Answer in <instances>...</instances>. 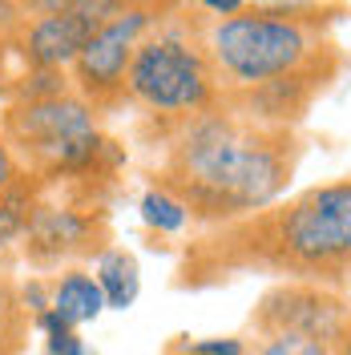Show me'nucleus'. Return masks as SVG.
<instances>
[{
    "instance_id": "15",
    "label": "nucleus",
    "mask_w": 351,
    "mask_h": 355,
    "mask_svg": "<svg viewBox=\"0 0 351 355\" xmlns=\"http://www.w3.org/2000/svg\"><path fill=\"white\" fill-rule=\"evenodd\" d=\"M33 323H37V331L44 335V352L49 355H89L85 339L77 335V327H69L57 311H41Z\"/></svg>"
},
{
    "instance_id": "7",
    "label": "nucleus",
    "mask_w": 351,
    "mask_h": 355,
    "mask_svg": "<svg viewBox=\"0 0 351 355\" xmlns=\"http://www.w3.org/2000/svg\"><path fill=\"white\" fill-rule=\"evenodd\" d=\"M121 0H44L21 4V21L4 37V49L17 53L21 69L28 73H69L73 61L85 53L97 28L117 17Z\"/></svg>"
},
{
    "instance_id": "2",
    "label": "nucleus",
    "mask_w": 351,
    "mask_h": 355,
    "mask_svg": "<svg viewBox=\"0 0 351 355\" xmlns=\"http://www.w3.org/2000/svg\"><path fill=\"white\" fill-rule=\"evenodd\" d=\"M150 146L154 186L182 202L190 222L202 230L250 218L283 202L303 162L299 130L255 125L226 105L174 125H157Z\"/></svg>"
},
{
    "instance_id": "16",
    "label": "nucleus",
    "mask_w": 351,
    "mask_h": 355,
    "mask_svg": "<svg viewBox=\"0 0 351 355\" xmlns=\"http://www.w3.org/2000/svg\"><path fill=\"white\" fill-rule=\"evenodd\" d=\"M182 355H250V343L239 335H222V339H178L170 343Z\"/></svg>"
},
{
    "instance_id": "6",
    "label": "nucleus",
    "mask_w": 351,
    "mask_h": 355,
    "mask_svg": "<svg viewBox=\"0 0 351 355\" xmlns=\"http://www.w3.org/2000/svg\"><path fill=\"white\" fill-rule=\"evenodd\" d=\"M105 178H77L41 186V198L24 234L21 259L37 275L69 270V266L101 259L110 250V210L101 198Z\"/></svg>"
},
{
    "instance_id": "9",
    "label": "nucleus",
    "mask_w": 351,
    "mask_h": 355,
    "mask_svg": "<svg viewBox=\"0 0 351 355\" xmlns=\"http://www.w3.org/2000/svg\"><path fill=\"white\" fill-rule=\"evenodd\" d=\"M351 315V295L319 283H275L259 295L246 327L250 335H307L319 343H335Z\"/></svg>"
},
{
    "instance_id": "3",
    "label": "nucleus",
    "mask_w": 351,
    "mask_h": 355,
    "mask_svg": "<svg viewBox=\"0 0 351 355\" xmlns=\"http://www.w3.org/2000/svg\"><path fill=\"white\" fill-rule=\"evenodd\" d=\"M242 275L319 283L351 295V174L311 186L250 218L202 230L178 263L174 287L202 291Z\"/></svg>"
},
{
    "instance_id": "12",
    "label": "nucleus",
    "mask_w": 351,
    "mask_h": 355,
    "mask_svg": "<svg viewBox=\"0 0 351 355\" xmlns=\"http://www.w3.org/2000/svg\"><path fill=\"white\" fill-rule=\"evenodd\" d=\"M97 283L105 295V307L113 311H130L137 291H142V275H137V259L121 246H110L101 259H97Z\"/></svg>"
},
{
    "instance_id": "14",
    "label": "nucleus",
    "mask_w": 351,
    "mask_h": 355,
    "mask_svg": "<svg viewBox=\"0 0 351 355\" xmlns=\"http://www.w3.org/2000/svg\"><path fill=\"white\" fill-rule=\"evenodd\" d=\"M250 355H339L335 343H319L307 335H250Z\"/></svg>"
},
{
    "instance_id": "13",
    "label": "nucleus",
    "mask_w": 351,
    "mask_h": 355,
    "mask_svg": "<svg viewBox=\"0 0 351 355\" xmlns=\"http://www.w3.org/2000/svg\"><path fill=\"white\" fill-rule=\"evenodd\" d=\"M142 222H146L150 230H157V234H178V230H186L190 214H186V206L178 198H170L166 190L150 186V190L142 194Z\"/></svg>"
},
{
    "instance_id": "4",
    "label": "nucleus",
    "mask_w": 351,
    "mask_h": 355,
    "mask_svg": "<svg viewBox=\"0 0 351 355\" xmlns=\"http://www.w3.org/2000/svg\"><path fill=\"white\" fill-rule=\"evenodd\" d=\"M206 17L198 4H166L142 37L126 77V101L146 110L157 125H174L222 105L219 73L206 53Z\"/></svg>"
},
{
    "instance_id": "19",
    "label": "nucleus",
    "mask_w": 351,
    "mask_h": 355,
    "mask_svg": "<svg viewBox=\"0 0 351 355\" xmlns=\"http://www.w3.org/2000/svg\"><path fill=\"white\" fill-rule=\"evenodd\" d=\"M166 355H182V352H174V347H166Z\"/></svg>"
},
{
    "instance_id": "11",
    "label": "nucleus",
    "mask_w": 351,
    "mask_h": 355,
    "mask_svg": "<svg viewBox=\"0 0 351 355\" xmlns=\"http://www.w3.org/2000/svg\"><path fill=\"white\" fill-rule=\"evenodd\" d=\"M33 311L24 303V287L17 283L12 266L0 263V355H24L33 335Z\"/></svg>"
},
{
    "instance_id": "1",
    "label": "nucleus",
    "mask_w": 351,
    "mask_h": 355,
    "mask_svg": "<svg viewBox=\"0 0 351 355\" xmlns=\"http://www.w3.org/2000/svg\"><path fill=\"white\" fill-rule=\"evenodd\" d=\"M339 4H246L239 17L206 24V53L222 105L255 125L299 130L315 101L343 73V44L331 24Z\"/></svg>"
},
{
    "instance_id": "18",
    "label": "nucleus",
    "mask_w": 351,
    "mask_h": 355,
    "mask_svg": "<svg viewBox=\"0 0 351 355\" xmlns=\"http://www.w3.org/2000/svg\"><path fill=\"white\" fill-rule=\"evenodd\" d=\"M339 355H351V315H348V323H343V335H339V347H335Z\"/></svg>"
},
{
    "instance_id": "17",
    "label": "nucleus",
    "mask_w": 351,
    "mask_h": 355,
    "mask_svg": "<svg viewBox=\"0 0 351 355\" xmlns=\"http://www.w3.org/2000/svg\"><path fill=\"white\" fill-rule=\"evenodd\" d=\"M24 178L21 162L12 157V150H8V141H4V133H0V202L12 194V186Z\"/></svg>"
},
{
    "instance_id": "5",
    "label": "nucleus",
    "mask_w": 351,
    "mask_h": 355,
    "mask_svg": "<svg viewBox=\"0 0 351 355\" xmlns=\"http://www.w3.org/2000/svg\"><path fill=\"white\" fill-rule=\"evenodd\" d=\"M0 133L21 170L41 186L110 178L113 166L121 162L117 141L101 133L97 113L73 89L37 101H8L0 113Z\"/></svg>"
},
{
    "instance_id": "8",
    "label": "nucleus",
    "mask_w": 351,
    "mask_h": 355,
    "mask_svg": "<svg viewBox=\"0 0 351 355\" xmlns=\"http://www.w3.org/2000/svg\"><path fill=\"white\" fill-rule=\"evenodd\" d=\"M162 8L166 4H126L117 17H110L97 28V37L85 44V53L73 61V69H69L73 93L97 117L126 105L130 61H133V53H137V44H142V37L162 17Z\"/></svg>"
},
{
    "instance_id": "10",
    "label": "nucleus",
    "mask_w": 351,
    "mask_h": 355,
    "mask_svg": "<svg viewBox=\"0 0 351 355\" xmlns=\"http://www.w3.org/2000/svg\"><path fill=\"white\" fill-rule=\"evenodd\" d=\"M49 311H57L69 327L93 323V319L105 311V295H101L97 275H89L85 266L61 270V275L49 283Z\"/></svg>"
}]
</instances>
